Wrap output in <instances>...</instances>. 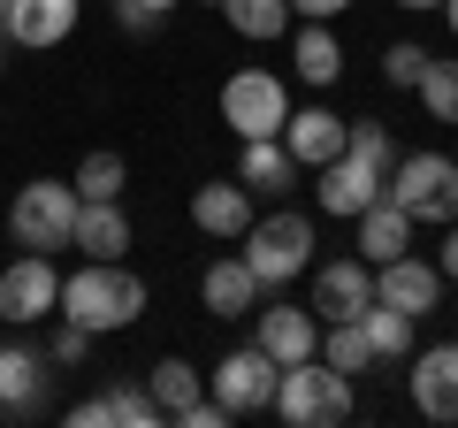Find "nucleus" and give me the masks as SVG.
Returning <instances> with one entry per match:
<instances>
[{"label":"nucleus","instance_id":"obj_1","mask_svg":"<svg viewBox=\"0 0 458 428\" xmlns=\"http://www.w3.org/2000/svg\"><path fill=\"white\" fill-rule=\"evenodd\" d=\"M390 168H397L390 131H382V123H352L344 153H336L328 168H313V176H321V214H344V222H352L360 207H375V199H382V176H390Z\"/></svg>","mask_w":458,"mask_h":428},{"label":"nucleus","instance_id":"obj_2","mask_svg":"<svg viewBox=\"0 0 458 428\" xmlns=\"http://www.w3.org/2000/svg\"><path fill=\"white\" fill-rule=\"evenodd\" d=\"M138 313H146V283L123 261H84L77 276H62V321H77V330L107 337V330H131Z\"/></svg>","mask_w":458,"mask_h":428},{"label":"nucleus","instance_id":"obj_3","mask_svg":"<svg viewBox=\"0 0 458 428\" xmlns=\"http://www.w3.org/2000/svg\"><path fill=\"white\" fill-rule=\"evenodd\" d=\"M276 413L291 428H336L360 413V398H352V375H336V367L313 352V360H291L276 375Z\"/></svg>","mask_w":458,"mask_h":428},{"label":"nucleus","instance_id":"obj_4","mask_svg":"<svg viewBox=\"0 0 458 428\" xmlns=\"http://www.w3.org/2000/svg\"><path fill=\"white\" fill-rule=\"evenodd\" d=\"M8 237L23 253H69V237H77V184H62V176L23 184L16 207H8Z\"/></svg>","mask_w":458,"mask_h":428},{"label":"nucleus","instance_id":"obj_5","mask_svg":"<svg viewBox=\"0 0 458 428\" xmlns=\"http://www.w3.org/2000/svg\"><path fill=\"white\" fill-rule=\"evenodd\" d=\"M382 192L412 214V230H420V222H436V230L458 222V161H443V153H405Z\"/></svg>","mask_w":458,"mask_h":428},{"label":"nucleus","instance_id":"obj_6","mask_svg":"<svg viewBox=\"0 0 458 428\" xmlns=\"http://www.w3.org/2000/svg\"><path fill=\"white\" fill-rule=\"evenodd\" d=\"M306 261H313V222L306 214H252V230H245V268L260 276V291H276V283H291V276H306Z\"/></svg>","mask_w":458,"mask_h":428},{"label":"nucleus","instance_id":"obj_7","mask_svg":"<svg viewBox=\"0 0 458 428\" xmlns=\"http://www.w3.org/2000/svg\"><path fill=\"white\" fill-rule=\"evenodd\" d=\"M291 99H283V77L276 69H229L222 77V123L237 138H276Z\"/></svg>","mask_w":458,"mask_h":428},{"label":"nucleus","instance_id":"obj_8","mask_svg":"<svg viewBox=\"0 0 458 428\" xmlns=\"http://www.w3.org/2000/svg\"><path fill=\"white\" fill-rule=\"evenodd\" d=\"M62 306V276H54V253H23L16 268H0V321H47Z\"/></svg>","mask_w":458,"mask_h":428},{"label":"nucleus","instance_id":"obj_9","mask_svg":"<svg viewBox=\"0 0 458 428\" xmlns=\"http://www.w3.org/2000/svg\"><path fill=\"white\" fill-rule=\"evenodd\" d=\"M276 375L283 367L267 360L260 345H237L222 367H214V398H222L229 421H237V413H260V406H276Z\"/></svg>","mask_w":458,"mask_h":428},{"label":"nucleus","instance_id":"obj_10","mask_svg":"<svg viewBox=\"0 0 458 428\" xmlns=\"http://www.w3.org/2000/svg\"><path fill=\"white\" fill-rule=\"evenodd\" d=\"M283 146H291V161L298 168H328L344 153V138H352V123L336 116V107H321V99H313V107H298V116H283Z\"/></svg>","mask_w":458,"mask_h":428},{"label":"nucleus","instance_id":"obj_11","mask_svg":"<svg viewBox=\"0 0 458 428\" xmlns=\"http://www.w3.org/2000/svg\"><path fill=\"white\" fill-rule=\"evenodd\" d=\"M375 306V268L367 261H328L313 276V321H360Z\"/></svg>","mask_w":458,"mask_h":428},{"label":"nucleus","instance_id":"obj_12","mask_svg":"<svg viewBox=\"0 0 458 428\" xmlns=\"http://www.w3.org/2000/svg\"><path fill=\"white\" fill-rule=\"evenodd\" d=\"M77 31V0H0V39H16V47H62Z\"/></svg>","mask_w":458,"mask_h":428},{"label":"nucleus","instance_id":"obj_13","mask_svg":"<svg viewBox=\"0 0 458 428\" xmlns=\"http://www.w3.org/2000/svg\"><path fill=\"white\" fill-rule=\"evenodd\" d=\"M375 298L420 321V313H436V298H443V276H436L428 261H412V253H397V261H382V268H375Z\"/></svg>","mask_w":458,"mask_h":428},{"label":"nucleus","instance_id":"obj_14","mask_svg":"<svg viewBox=\"0 0 458 428\" xmlns=\"http://www.w3.org/2000/svg\"><path fill=\"white\" fill-rule=\"evenodd\" d=\"M412 406L420 421H458V345H436V352H412Z\"/></svg>","mask_w":458,"mask_h":428},{"label":"nucleus","instance_id":"obj_15","mask_svg":"<svg viewBox=\"0 0 458 428\" xmlns=\"http://www.w3.org/2000/svg\"><path fill=\"white\" fill-rule=\"evenodd\" d=\"M199 298H207V313H222V321H245V313H260V276L245 268V253H222V261H207V276H199Z\"/></svg>","mask_w":458,"mask_h":428},{"label":"nucleus","instance_id":"obj_16","mask_svg":"<svg viewBox=\"0 0 458 428\" xmlns=\"http://www.w3.org/2000/svg\"><path fill=\"white\" fill-rule=\"evenodd\" d=\"M252 345H260L276 367L313 360V345H321V321H313V306H267V313H260V337H252Z\"/></svg>","mask_w":458,"mask_h":428},{"label":"nucleus","instance_id":"obj_17","mask_svg":"<svg viewBox=\"0 0 458 428\" xmlns=\"http://www.w3.org/2000/svg\"><path fill=\"white\" fill-rule=\"evenodd\" d=\"M352 222H360V261H367V268H382V261H397V253H412V214L397 207L390 192H382L375 207H360Z\"/></svg>","mask_w":458,"mask_h":428},{"label":"nucleus","instance_id":"obj_18","mask_svg":"<svg viewBox=\"0 0 458 428\" xmlns=\"http://www.w3.org/2000/svg\"><path fill=\"white\" fill-rule=\"evenodd\" d=\"M191 222L207 237H245L252 230V192L237 176H229V184H199V192H191Z\"/></svg>","mask_w":458,"mask_h":428},{"label":"nucleus","instance_id":"obj_19","mask_svg":"<svg viewBox=\"0 0 458 428\" xmlns=\"http://www.w3.org/2000/svg\"><path fill=\"white\" fill-rule=\"evenodd\" d=\"M69 245L92 253V261H123V253H131L123 207H114V199H77V237H69Z\"/></svg>","mask_w":458,"mask_h":428},{"label":"nucleus","instance_id":"obj_20","mask_svg":"<svg viewBox=\"0 0 458 428\" xmlns=\"http://www.w3.org/2000/svg\"><path fill=\"white\" fill-rule=\"evenodd\" d=\"M291 69L313 84V92H328V84L344 77V47H336V31H328V23H298V31H291Z\"/></svg>","mask_w":458,"mask_h":428},{"label":"nucleus","instance_id":"obj_21","mask_svg":"<svg viewBox=\"0 0 458 428\" xmlns=\"http://www.w3.org/2000/svg\"><path fill=\"white\" fill-rule=\"evenodd\" d=\"M237 184L245 192H291L298 184V161L283 138H245V153H237Z\"/></svg>","mask_w":458,"mask_h":428},{"label":"nucleus","instance_id":"obj_22","mask_svg":"<svg viewBox=\"0 0 458 428\" xmlns=\"http://www.w3.org/2000/svg\"><path fill=\"white\" fill-rule=\"evenodd\" d=\"M38 382H47V352L31 345H0V413H31Z\"/></svg>","mask_w":458,"mask_h":428},{"label":"nucleus","instance_id":"obj_23","mask_svg":"<svg viewBox=\"0 0 458 428\" xmlns=\"http://www.w3.org/2000/svg\"><path fill=\"white\" fill-rule=\"evenodd\" d=\"M222 16L237 39H291V0H222Z\"/></svg>","mask_w":458,"mask_h":428},{"label":"nucleus","instance_id":"obj_24","mask_svg":"<svg viewBox=\"0 0 458 428\" xmlns=\"http://www.w3.org/2000/svg\"><path fill=\"white\" fill-rule=\"evenodd\" d=\"M360 330H367V345H375V360H412V330H420V321L375 298V306L360 313Z\"/></svg>","mask_w":458,"mask_h":428},{"label":"nucleus","instance_id":"obj_25","mask_svg":"<svg viewBox=\"0 0 458 428\" xmlns=\"http://www.w3.org/2000/svg\"><path fill=\"white\" fill-rule=\"evenodd\" d=\"M313 352H321L336 375H367V367H375V345H367L360 321H321V345H313Z\"/></svg>","mask_w":458,"mask_h":428},{"label":"nucleus","instance_id":"obj_26","mask_svg":"<svg viewBox=\"0 0 458 428\" xmlns=\"http://www.w3.org/2000/svg\"><path fill=\"white\" fill-rule=\"evenodd\" d=\"M412 92H420V107L436 123H458V62H436V54H428V69H420Z\"/></svg>","mask_w":458,"mask_h":428},{"label":"nucleus","instance_id":"obj_27","mask_svg":"<svg viewBox=\"0 0 458 428\" xmlns=\"http://www.w3.org/2000/svg\"><path fill=\"white\" fill-rule=\"evenodd\" d=\"M191 398H199V367L191 360H161V367H153V406H161L168 421H176Z\"/></svg>","mask_w":458,"mask_h":428},{"label":"nucleus","instance_id":"obj_28","mask_svg":"<svg viewBox=\"0 0 458 428\" xmlns=\"http://www.w3.org/2000/svg\"><path fill=\"white\" fill-rule=\"evenodd\" d=\"M123 153H84L77 161V199H123Z\"/></svg>","mask_w":458,"mask_h":428},{"label":"nucleus","instance_id":"obj_29","mask_svg":"<svg viewBox=\"0 0 458 428\" xmlns=\"http://www.w3.org/2000/svg\"><path fill=\"white\" fill-rule=\"evenodd\" d=\"M107 421L114 428H153V421H168V413L153 406V390H123V382H114L107 390Z\"/></svg>","mask_w":458,"mask_h":428},{"label":"nucleus","instance_id":"obj_30","mask_svg":"<svg viewBox=\"0 0 458 428\" xmlns=\"http://www.w3.org/2000/svg\"><path fill=\"white\" fill-rule=\"evenodd\" d=\"M420 69H428V47H412V39H397V47L382 54V77H390V84H405V92L420 84Z\"/></svg>","mask_w":458,"mask_h":428},{"label":"nucleus","instance_id":"obj_31","mask_svg":"<svg viewBox=\"0 0 458 428\" xmlns=\"http://www.w3.org/2000/svg\"><path fill=\"white\" fill-rule=\"evenodd\" d=\"M84 352H92V330L62 321V337H54V352H47V360H54V367H84Z\"/></svg>","mask_w":458,"mask_h":428},{"label":"nucleus","instance_id":"obj_32","mask_svg":"<svg viewBox=\"0 0 458 428\" xmlns=\"http://www.w3.org/2000/svg\"><path fill=\"white\" fill-rule=\"evenodd\" d=\"M176 0H123V31H161Z\"/></svg>","mask_w":458,"mask_h":428},{"label":"nucleus","instance_id":"obj_33","mask_svg":"<svg viewBox=\"0 0 458 428\" xmlns=\"http://www.w3.org/2000/svg\"><path fill=\"white\" fill-rule=\"evenodd\" d=\"M176 421H183V428H229V413H222V398H191Z\"/></svg>","mask_w":458,"mask_h":428},{"label":"nucleus","instance_id":"obj_34","mask_svg":"<svg viewBox=\"0 0 458 428\" xmlns=\"http://www.w3.org/2000/svg\"><path fill=\"white\" fill-rule=\"evenodd\" d=\"M352 0H291V16H306V23H328V16H344Z\"/></svg>","mask_w":458,"mask_h":428},{"label":"nucleus","instance_id":"obj_35","mask_svg":"<svg viewBox=\"0 0 458 428\" xmlns=\"http://www.w3.org/2000/svg\"><path fill=\"white\" fill-rule=\"evenodd\" d=\"M69 421H77V428H114V421H107V390H99V398H84V406L69 413Z\"/></svg>","mask_w":458,"mask_h":428},{"label":"nucleus","instance_id":"obj_36","mask_svg":"<svg viewBox=\"0 0 458 428\" xmlns=\"http://www.w3.org/2000/svg\"><path fill=\"white\" fill-rule=\"evenodd\" d=\"M443 283H458V222H443V268H436Z\"/></svg>","mask_w":458,"mask_h":428},{"label":"nucleus","instance_id":"obj_37","mask_svg":"<svg viewBox=\"0 0 458 428\" xmlns=\"http://www.w3.org/2000/svg\"><path fill=\"white\" fill-rule=\"evenodd\" d=\"M443 23H451V39H458V0H443Z\"/></svg>","mask_w":458,"mask_h":428},{"label":"nucleus","instance_id":"obj_38","mask_svg":"<svg viewBox=\"0 0 458 428\" xmlns=\"http://www.w3.org/2000/svg\"><path fill=\"white\" fill-rule=\"evenodd\" d=\"M397 8H443V0H397Z\"/></svg>","mask_w":458,"mask_h":428},{"label":"nucleus","instance_id":"obj_39","mask_svg":"<svg viewBox=\"0 0 458 428\" xmlns=\"http://www.w3.org/2000/svg\"><path fill=\"white\" fill-rule=\"evenodd\" d=\"M0 69H8V39H0Z\"/></svg>","mask_w":458,"mask_h":428},{"label":"nucleus","instance_id":"obj_40","mask_svg":"<svg viewBox=\"0 0 458 428\" xmlns=\"http://www.w3.org/2000/svg\"><path fill=\"white\" fill-rule=\"evenodd\" d=\"M207 8H222V0H207Z\"/></svg>","mask_w":458,"mask_h":428}]
</instances>
